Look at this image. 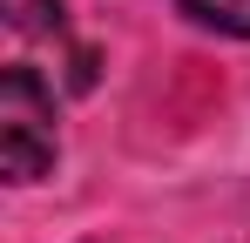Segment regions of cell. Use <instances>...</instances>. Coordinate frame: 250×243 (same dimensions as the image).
<instances>
[{
	"mask_svg": "<svg viewBox=\"0 0 250 243\" xmlns=\"http://www.w3.org/2000/svg\"><path fill=\"white\" fill-rule=\"evenodd\" d=\"M0 162H7V182H34L54 162V95L27 68L0 75Z\"/></svg>",
	"mask_w": 250,
	"mask_h": 243,
	"instance_id": "obj_1",
	"label": "cell"
},
{
	"mask_svg": "<svg viewBox=\"0 0 250 243\" xmlns=\"http://www.w3.org/2000/svg\"><path fill=\"white\" fill-rule=\"evenodd\" d=\"M183 14L216 34H250V0H183Z\"/></svg>",
	"mask_w": 250,
	"mask_h": 243,
	"instance_id": "obj_2",
	"label": "cell"
}]
</instances>
